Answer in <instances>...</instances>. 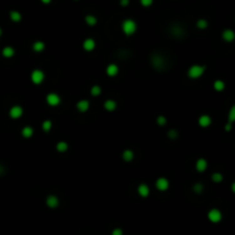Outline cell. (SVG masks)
Returning <instances> with one entry per match:
<instances>
[{"label":"cell","mask_w":235,"mask_h":235,"mask_svg":"<svg viewBox=\"0 0 235 235\" xmlns=\"http://www.w3.org/2000/svg\"><path fill=\"white\" fill-rule=\"evenodd\" d=\"M137 29H138V25L135 23V21L131 20V18H128V20H124L123 23H122V30L126 36H132L137 32Z\"/></svg>","instance_id":"1"},{"label":"cell","mask_w":235,"mask_h":235,"mask_svg":"<svg viewBox=\"0 0 235 235\" xmlns=\"http://www.w3.org/2000/svg\"><path fill=\"white\" fill-rule=\"evenodd\" d=\"M205 67L201 65V64H194L188 69V77H191V79H197L204 74Z\"/></svg>","instance_id":"2"},{"label":"cell","mask_w":235,"mask_h":235,"mask_svg":"<svg viewBox=\"0 0 235 235\" xmlns=\"http://www.w3.org/2000/svg\"><path fill=\"white\" fill-rule=\"evenodd\" d=\"M30 78L34 85H40L45 81V72L40 69H34L31 71Z\"/></svg>","instance_id":"3"},{"label":"cell","mask_w":235,"mask_h":235,"mask_svg":"<svg viewBox=\"0 0 235 235\" xmlns=\"http://www.w3.org/2000/svg\"><path fill=\"white\" fill-rule=\"evenodd\" d=\"M208 219L212 224H218L222 222V213L219 209H211L208 212Z\"/></svg>","instance_id":"4"},{"label":"cell","mask_w":235,"mask_h":235,"mask_svg":"<svg viewBox=\"0 0 235 235\" xmlns=\"http://www.w3.org/2000/svg\"><path fill=\"white\" fill-rule=\"evenodd\" d=\"M46 102L50 107H56L61 103V97L56 93H48L46 97Z\"/></svg>","instance_id":"5"},{"label":"cell","mask_w":235,"mask_h":235,"mask_svg":"<svg viewBox=\"0 0 235 235\" xmlns=\"http://www.w3.org/2000/svg\"><path fill=\"white\" fill-rule=\"evenodd\" d=\"M155 186H156V188H157L159 191H168L169 189V187H170V182H169V180L166 178L161 177V178H158L157 180H156Z\"/></svg>","instance_id":"6"},{"label":"cell","mask_w":235,"mask_h":235,"mask_svg":"<svg viewBox=\"0 0 235 235\" xmlns=\"http://www.w3.org/2000/svg\"><path fill=\"white\" fill-rule=\"evenodd\" d=\"M23 115V108L21 106H13L9 109V117L13 119H17Z\"/></svg>","instance_id":"7"},{"label":"cell","mask_w":235,"mask_h":235,"mask_svg":"<svg viewBox=\"0 0 235 235\" xmlns=\"http://www.w3.org/2000/svg\"><path fill=\"white\" fill-rule=\"evenodd\" d=\"M46 204L48 208L50 209H55L59 206V204H60V201H59V198L55 196V195H50L48 197L46 198Z\"/></svg>","instance_id":"8"},{"label":"cell","mask_w":235,"mask_h":235,"mask_svg":"<svg viewBox=\"0 0 235 235\" xmlns=\"http://www.w3.org/2000/svg\"><path fill=\"white\" fill-rule=\"evenodd\" d=\"M90 101L88 100H81L78 101L77 104H76V108L79 112H86V111L90 109Z\"/></svg>","instance_id":"9"},{"label":"cell","mask_w":235,"mask_h":235,"mask_svg":"<svg viewBox=\"0 0 235 235\" xmlns=\"http://www.w3.org/2000/svg\"><path fill=\"white\" fill-rule=\"evenodd\" d=\"M211 123H212V119L209 115H202V116H200V118H198V124H200V126H202V128H209V126L211 125Z\"/></svg>","instance_id":"10"},{"label":"cell","mask_w":235,"mask_h":235,"mask_svg":"<svg viewBox=\"0 0 235 235\" xmlns=\"http://www.w3.org/2000/svg\"><path fill=\"white\" fill-rule=\"evenodd\" d=\"M106 72H107V75L109 77H115V76H117L118 72H119V68H118L117 64L110 63L107 67V69H106Z\"/></svg>","instance_id":"11"},{"label":"cell","mask_w":235,"mask_h":235,"mask_svg":"<svg viewBox=\"0 0 235 235\" xmlns=\"http://www.w3.org/2000/svg\"><path fill=\"white\" fill-rule=\"evenodd\" d=\"M195 168L198 172H204L208 169V162L204 158H198L195 163Z\"/></svg>","instance_id":"12"},{"label":"cell","mask_w":235,"mask_h":235,"mask_svg":"<svg viewBox=\"0 0 235 235\" xmlns=\"http://www.w3.org/2000/svg\"><path fill=\"white\" fill-rule=\"evenodd\" d=\"M138 194L141 197H147L148 195L150 194V189L147 184H140L138 186Z\"/></svg>","instance_id":"13"},{"label":"cell","mask_w":235,"mask_h":235,"mask_svg":"<svg viewBox=\"0 0 235 235\" xmlns=\"http://www.w3.org/2000/svg\"><path fill=\"white\" fill-rule=\"evenodd\" d=\"M95 41H94V39H92V38H87V39H85L84 43H83V48H84L86 52H92V50L95 48Z\"/></svg>","instance_id":"14"},{"label":"cell","mask_w":235,"mask_h":235,"mask_svg":"<svg viewBox=\"0 0 235 235\" xmlns=\"http://www.w3.org/2000/svg\"><path fill=\"white\" fill-rule=\"evenodd\" d=\"M1 54H3V57H6V59H10V57H13L14 55H15V50H14L12 46H6L3 47V50H1Z\"/></svg>","instance_id":"15"},{"label":"cell","mask_w":235,"mask_h":235,"mask_svg":"<svg viewBox=\"0 0 235 235\" xmlns=\"http://www.w3.org/2000/svg\"><path fill=\"white\" fill-rule=\"evenodd\" d=\"M103 107L107 111H115L116 110V108H117V103H116V101L115 100L109 99V100L104 101Z\"/></svg>","instance_id":"16"},{"label":"cell","mask_w":235,"mask_h":235,"mask_svg":"<svg viewBox=\"0 0 235 235\" xmlns=\"http://www.w3.org/2000/svg\"><path fill=\"white\" fill-rule=\"evenodd\" d=\"M34 128H31V126H24L23 128H22V131H21V134H22V137L25 139H30L32 135H34Z\"/></svg>","instance_id":"17"},{"label":"cell","mask_w":235,"mask_h":235,"mask_svg":"<svg viewBox=\"0 0 235 235\" xmlns=\"http://www.w3.org/2000/svg\"><path fill=\"white\" fill-rule=\"evenodd\" d=\"M235 38V34L233 32V30H229V29H227V30H224V32H222V39L225 41H233Z\"/></svg>","instance_id":"18"},{"label":"cell","mask_w":235,"mask_h":235,"mask_svg":"<svg viewBox=\"0 0 235 235\" xmlns=\"http://www.w3.org/2000/svg\"><path fill=\"white\" fill-rule=\"evenodd\" d=\"M122 157L125 162H131L133 158H134V153L131 150V149H125L122 154Z\"/></svg>","instance_id":"19"},{"label":"cell","mask_w":235,"mask_h":235,"mask_svg":"<svg viewBox=\"0 0 235 235\" xmlns=\"http://www.w3.org/2000/svg\"><path fill=\"white\" fill-rule=\"evenodd\" d=\"M32 50H34V52H37V53H40V52H43V50H45V43L44 41H34V44H32Z\"/></svg>","instance_id":"20"},{"label":"cell","mask_w":235,"mask_h":235,"mask_svg":"<svg viewBox=\"0 0 235 235\" xmlns=\"http://www.w3.org/2000/svg\"><path fill=\"white\" fill-rule=\"evenodd\" d=\"M9 17L13 22H20V21L22 20V15H21V13L17 12V10H12L9 13Z\"/></svg>","instance_id":"21"},{"label":"cell","mask_w":235,"mask_h":235,"mask_svg":"<svg viewBox=\"0 0 235 235\" xmlns=\"http://www.w3.org/2000/svg\"><path fill=\"white\" fill-rule=\"evenodd\" d=\"M68 148H69V146H68V144L65 142V141H60V142H57L56 144V149L59 153H64V151H67Z\"/></svg>","instance_id":"22"},{"label":"cell","mask_w":235,"mask_h":235,"mask_svg":"<svg viewBox=\"0 0 235 235\" xmlns=\"http://www.w3.org/2000/svg\"><path fill=\"white\" fill-rule=\"evenodd\" d=\"M213 88H215L217 92H222L224 88H225V83L222 81H220V79L215 81V83H213Z\"/></svg>","instance_id":"23"},{"label":"cell","mask_w":235,"mask_h":235,"mask_svg":"<svg viewBox=\"0 0 235 235\" xmlns=\"http://www.w3.org/2000/svg\"><path fill=\"white\" fill-rule=\"evenodd\" d=\"M52 126H53V123H52V121H50V119H46V121L43 122V124H41V128H43V131H45L46 133H48V132L52 130Z\"/></svg>","instance_id":"24"},{"label":"cell","mask_w":235,"mask_h":235,"mask_svg":"<svg viewBox=\"0 0 235 235\" xmlns=\"http://www.w3.org/2000/svg\"><path fill=\"white\" fill-rule=\"evenodd\" d=\"M85 22H86L88 25L93 27V25H95V24L97 23V17L93 16V15H86V16H85Z\"/></svg>","instance_id":"25"},{"label":"cell","mask_w":235,"mask_h":235,"mask_svg":"<svg viewBox=\"0 0 235 235\" xmlns=\"http://www.w3.org/2000/svg\"><path fill=\"white\" fill-rule=\"evenodd\" d=\"M211 179H212V181H213V182H216V184H219V182L222 181V175L220 173V172H215V173H212Z\"/></svg>","instance_id":"26"},{"label":"cell","mask_w":235,"mask_h":235,"mask_svg":"<svg viewBox=\"0 0 235 235\" xmlns=\"http://www.w3.org/2000/svg\"><path fill=\"white\" fill-rule=\"evenodd\" d=\"M91 94L93 95V97H97V95H100V94H101V87H100V86H99V85H94V86H92Z\"/></svg>","instance_id":"27"},{"label":"cell","mask_w":235,"mask_h":235,"mask_svg":"<svg viewBox=\"0 0 235 235\" xmlns=\"http://www.w3.org/2000/svg\"><path fill=\"white\" fill-rule=\"evenodd\" d=\"M196 25H197L198 29H205V28H208V21L204 20V18H201L196 22Z\"/></svg>","instance_id":"28"},{"label":"cell","mask_w":235,"mask_h":235,"mask_svg":"<svg viewBox=\"0 0 235 235\" xmlns=\"http://www.w3.org/2000/svg\"><path fill=\"white\" fill-rule=\"evenodd\" d=\"M193 191L196 193V194H201L203 191V185L202 184H195L194 187H193Z\"/></svg>","instance_id":"29"},{"label":"cell","mask_w":235,"mask_h":235,"mask_svg":"<svg viewBox=\"0 0 235 235\" xmlns=\"http://www.w3.org/2000/svg\"><path fill=\"white\" fill-rule=\"evenodd\" d=\"M235 119V107H232L231 111H229V115H228V123L232 124L233 122Z\"/></svg>","instance_id":"30"},{"label":"cell","mask_w":235,"mask_h":235,"mask_svg":"<svg viewBox=\"0 0 235 235\" xmlns=\"http://www.w3.org/2000/svg\"><path fill=\"white\" fill-rule=\"evenodd\" d=\"M157 124L159 125V126H164V125L166 124V118H165L164 116H158V117H157Z\"/></svg>","instance_id":"31"},{"label":"cell","mask_w":235,"mask_h":235,"mask_svg":"<svg viewBox=\"0 0 235 235\" xmlns=\"http://www.w3.org/2000/svg\"><path fill=\"white\" fill-rule=\"evenodd\" d=\"M154 0H140V3L144 7H149L153 5Z\"/></svg>","instance_id":"32"},{"label":"cell","mask_w":235,"mask_h":235,"mask_svg":"<svg viewBox=\"0 0 235 235\" xmlns=\"http://www.w3.org/2000/svg\"><path fill=\"white\" fill-rule=\"evenodd\" d=\"M169 138L170 139H175L177 137H178V132L175 131V130H171V131H169Z\"/></svg>","instance_id":"33"},{"label":"cell","mask_w":235,"mask_h":235,"mask_svg":"<svg viewBox=\"0 0 235 235\" xmlns=\"http://www.w3.org/2000/svg\"><path fill=\"white\" fill-rule=\"evenodd\" d=\"M111 235H123V229L117 227V228H114L112 232H111Z\"/></svg>","instance_id":"34"},{"label":"cell","mask_w":235,"mask_h":235,"mask_svg":"<svg viewBox=\"0 0 235 235\" xmlns=\"http://www.w3.org/2000/svg\"><path fill=\"white\" fill-rule=\"evenodd\" d=\"M128 3H130V0H121L122 6H128Z\"/></svg>","instance_id":"35"},{"label":"cell","mask_w":235,"mask_h":235,"mask_svg":"<svg viewBox=\"0 0 235 235\" xmlns=\"http://www.w3.org/2000/svg\"><path fill=\"white\" fill-rule=\"evenodd\" d=\"M231 128H232V124H231V123H227V125H225V130L226 131H229Z\"/></svg>","instance_id":"36"},{"label":"cell","mask_w":235,"mask_h":235,"mask_svg":"<svg viewBox=\"0 0 235 235\" xmlns=\"http://www.w3.org/2000/svg\"><path fill=\"white\" fill-rule=\"evenodd\" d=\"M50 1H52V0H41V3H45V5H48V3H50Z\"/></svg>","instance_id":"37"},{"label":"cell","mask_w":235,"mask_h":235,"mask_svg":"<svg viewBox=\"0 0 235 235\" xmlns=\"http://www.w3.org/2000/svg\"><path fill=\"white\" fill-rule=\"evenodd\" d=\"M1 34H3V30H1V28H0V37H1Z\"/></svg>","instance_id":"38"}]
</instances>
